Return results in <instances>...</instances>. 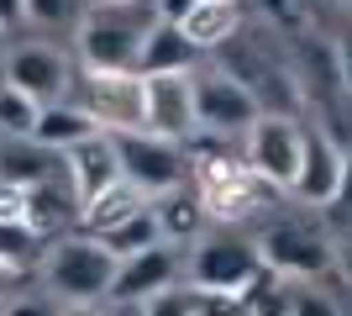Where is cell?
I'll return each instance as SVG.
<instances>
[{
    "label": "cell",
    "mask_w": 352,
    "mask_h": 316,
    "mask_svg": "<svg viewBox=\"0 0 352 316\" xmlns=\"http://www.w3.org/2000/svg\"><path fill=\"white\" fill-rule=\"evenodd\" d=\"M337 274L352 280V227H347V238H342V248H337Z\"/></svg>",
    "instance_id": "d590c367"
},
{
    "label": "cell",
    "mask_w": 352,
    "mask_h": 316,
    "mask_svg": "<svg viewBox=\"0 0 352 316\" xmlns=\"http://www.w3.org/2000/svg\"><path fill=\"white\" fill-rule=\"evenodd\" d=\"M184 269H190V248H179V242H158V248H147V253L121 258L111 306H147V301H158V295H168V290L184 285Z\"/></svg>",
    "instance_id": "8fae6325"
},
{
    "label": "cell",
    "mask_w": 352,
    "mask_h": 316,
    "mask_svg": "<svg viewBox=\"0 0 352 316\" xmlns=\"http://www.w3.org/2000/svg\"><path fill=\"white\" fill-rule=\"evenodd\" d=\"M63 316H116V311H100V306H79V311H63Z\"/></svg>",
    "instance_id": "8d00e7d4"
},
{
    "label": "cell",
    "mask_w": 352,
    "mask_h": 316,
    "mask_svg": "<svg viewBox=\"0 0 352 316\" xmlns=\"http://www.w3.org/2000/svg\"><path fill=\"white\" fill-rule=\"evenodd\" d=\"M27 206H32V190H27V185L0 180V222H27Z\"/></svg>",
    "instance_id": "83f0119b"
},
{
    "label": "cell",
    "mask_w": 352,
    "mask_h": 316,
    "mask_svg": "<svg viewBox=\"0 0 352 316\" xmlns=\"http://www.w3.org/2000/svg\"><path fill=\"white\" fill-rule=\"evenodd\" d=\"M116 148H121V180L137 185L147 200L190 185V153L179 148V143H163L153 132H121Z\"/></svg>",
    "instance_id": "30bf717a"
},
{
    "label": "cell",
    "mask_w": 352,
    "mask_h": 316,
    "mask_svg": "<svg viewBox=\"0 0 352 316\" xmlns=\"http://www.w3.org/2000/svg\"><path fill=\"white\" fill-rule=\"evenodd\" d=\"M100 242H105V248H111L116 258H132V253H147V248H158L163 232H158V216H153V206H147L142 216H132L126 227H116L111 238H100Z\"/></svg>",
    "instance_id": "cb8c5ba5"
},
{
    "label": "cell",
    "mask_w": 352,
    "mask_h": 316,
    "mask_svg": "<svg viewBox=\"0 0 352 316\" xmlns=\"http://www.w3.org/2000/svg\"><path fill=\"white\" fill-rule=\"evenodd\" d=\"M0 27H27V0H0Z\"/></svg>",
    "instance_id": "1f68e13d"
},
{
    "label": "cell",
    "mask_w": 352,
    "mask_h": 316,
    "mask_svg": "<svg viewBox=\"0 0 352 316\" xmlns=\"http://www.w3.org/2000/svg\"><path fill=\"white\" fill-rule=\"evenodd\" d=\"M6 53H11V27H0V63H6Z\"/></svg>",
    "instance_id": "74e56055"
},
{
    "label": "cell",
    "mask_w": 352,
    "mask_h": 316,
    "mask_svg": "<svg viewBox=\"0 0 352 316\" xmlns=\"http://www.w3.org/2000/svg\"><path fill=\"white\" fill-rule=\"evenodd\" d=\"M121 6H137V0H121Z\"/></svg>",
    "instance_id": "ab89813d"
},
{
    "label": "cell",
    "mask_w": 352,
    "mask_h": 316,
    "mask_svg": "<svg viewBox=\"0 0 352 316\" xmlns=\"http://www.w3.org/2000/svg\"><path fill=\"white\" fill-rule=\"evenodd\" d=\"M263 116L242 79H232L221 63L195 69V127L206 137H248V127Z\"/></svg>",
    "instance_id": "ba28073f"
},
{
    "label": "cell",
    "mask_w": 352,
    "mask_h": 316,
    "mask_svg": "<svg viewBox=\"0 0 352 316\" xmlns=\"http://www.w3.org/2000/svg\"><path fill=\"white\" fill-rule=\"evenodd\" d=\"M147 132L163 137V143H190L200 137L195 127V69L184 74H147Z\"/></svg>",
    "instance_id": "4fadbf2b"
},
{
    "label": "cell",
    "mask_w": 352,
    "mask_h": 316,
    "mask_svg": "<svg viewBox=\"0 0 352 316\" xmlns=\"http://www.w3.org/2000/svg\"><path fill=\"white\" fill-rule=\"evenodd\" d=\"M89 11H95V0H27V27H37L53 43H63V37L74 43V32L85 27Z\"/></svg>",
    "instance_id": "44dd1931"
},
{
    "label": "cell",
    "mask_w": 352,
    "mask_h": 316,
    "mask_svg": "<svg viewBox=\"0 0 352 316\" xmlns=\"http://www.w3.org/2000/svg\"><path fill=\"white\" fill-rule=\"evenodd\" d=\"M190 316H252V306L221 290H190Z\"/></svg>",
    "instance_id": "d4e9b609"
},
{
    "label": "cell",
    "mask_w": 352,
    "mask_h": 316,
    "mask_svg": "<svg viewBox=\"0 0 352 316\" xmlns=\"http://www.w3.org/2000/svg\"><path fill=\"white\" fill-rule=\"evenodd\" d=\"M184 37H190L195 53H216L232 37H242V0H200L190 16H184Z\"/></svg>",
    "instance_id": "e0dca14e"
},
{
    "label": "cell",
    "mask_w": 352,
    "mask_h": 316,
    "mask_svg": "<svg viewBox=\"0 0 352 316\" xmlns=\"http://www.w3.org/2000/svg\"><path fill=\"white\" fill-rule=\"evenodd\" d=\"M190 185H195V196H200V206H206L210 227L258 222V216H268L284 196L279 185H268L263 174H252L236 153L210 148V143H200V148L190 153Z\"/></svg>",
    "instance_id": "6da1fadb"
},
{
    "label": "cell",
    "mask_w": 352,
    "mask_h": 316,
    "mask_svg": "<svg viewBox=\"0 0 352 316\" xmlns=\"http://www.w3.org/2000/svg\"><path fill=\"white\" fill-rule=\"evenodd\" d=\"M268 274H279L284 285H321L326 274H337V248L321 227L310 222H274L258 232Z\"/></svg>",
    "instance_id": "5b68a950"
},
{
    "label": "cell",
    "mask_w": 352,
    "mask_h": 316,
    "mask_svg": "<svg viewBox=\"0 0 352 316\" xmlns=\"http://www.w3.org/2000/svg\"><path fill=\"white\" fill-rule=\"evenodd\" d=\"M195 53L190 37L174 27V21H158V27L147 32V43H142V63H137V74H184V69H195Z\"/></svg>",
    "instance_id": "ffe728a7"
},
{
    "label": "cell",
    "mask_w": 352,
    "mask_h": 316,
    "mask_svg": "<svg viewBox=\"0 0 352 316\" xmlns=\"http://www.w3.org/2000/svg\"><path fill=\"white\" fill-rule=\"evenodd\" d=\"M0 79H11L16 90L32 95L37 105H58L74 95L79 59H74V48L53 43V37H27V43H11L6 63H0Z\"/></svg>",
    "instance_id": "8992f818"
},
{
    "label": "cell",
    "mask_w": 352,
    "mask_h": 316,
    "mask_svg": "<svg viewBox=\"0 0 352 316\" xmlns=\"http://www.w3.org/2000/svg\"><path fill=\"white\" fill-rule=\"evenodd\" d=\"M153 27H158L153 0H137V6L95 0L85 27L74 32V59H79V69H95V74H137L142 43Z\"/></svg>",
    "instance_id": "7a4b0ae2"
},
{
    "label": "cell",
    "mask_w": 352,
    "mask_h": 316,
    "mask_svg": "<svg viewBox=\"0 0 352 316\" xmlns=\"http://www.w3.org/2000/svg\"><path fill=\"white\" fill-rule=\"evenodd\" d=\"M342 180H347V148H342V137H331L326 127H305V153H300V174H294L289 196L300 206L331 211L342 196Z\"/></svg>",
    "instance_id": "7c38bea8"
},
{
    "label": "cell",
    "mask_w": 352,
    "mask_h": 316,
    "mask_svg": "<svg viewBox=\"0 0 352 316\" xmlns=\"http://www.w3.org/2000/svg\"><path fill=\"white\" fill-rule=\"evenodd\" d=\"M63 180H69L79 211L100 196V190H111V185L121 180V148H116V137L95 132V137H85L79 148H69V153H63Z\"/></svg>",
    "instance_id": "5bb4252c"
},
{
    "label": "cell",
    "mask_w": 352,
    "mask_h": 316,
    "mask_svg": "<svg viewBox=\"0 0 352 316\" xmlns=\"http://www.w3.org/2000/svg\"><path fill=\"white\" fill-rule=\"evenodd\" d=\"M331 6H352V0H331Z\"/></svg>",
    "instance_id": "f35d334b"
},
{
    "label": "cell",
    "mask_w": 352,
    "mask_h": 316,
    "mask_svg": "<svg viewBox=\"0 0 352 316\" xmlns=\"http://www.w3.org/2000/svg\"><path fill=\"white\" fill-rule=\"evenodd\" d=\"M43 248H47V242L37 238L27 222H0V264L32 274L37 264H43Z\"/></svg>",
    "instance_id": "7402d4cb"
},
{
    "label": "cell",
    "mask_w": 352,
    "mask_h": 316,
    "mask_svg": "<svg viewBox=\"0 0 352 316\" xmlns=\"http://www.w3.org/2000/svg\"><path fill=\"white\" fill-rule=\"evenodd\" d=\"M142 316H190V285L168 290V295H158V301H147Z\"/></svg>",
    "instance_id": "f546056e"
},
{
    "label": "cell",
    "mask_w": 352,
    "mask_h": 316,
    "mask_svg": "<svg viewBox=\"0 0 352 316\" xmlns=\"http://www.w3.org/2000/svg\"><path fill=\"white\" fill-rule=\"evenodd\" d=\"M0 180L11 185H53L63 180V153L43 148V143H32V137H0Z\"/></svg>",
    "instance_id": "9a60e30c"
},
{
    "label": "cell",
    "mask_w": 352,
    "mask_h": 316,
    "mask_svg": "<svg viewBox=\"0 0 352 316\" xmlns=\"http://www.w3.org/2000/svg\"><path fill=\"white\" fill-rule=\"evenodd\" d=\"M331 211H342L347 216V227H352V153H347V180H342V196H337V206Z\"/></svg>",
    "instance_id": "e575fe53"
},
{
    "label": "cell",
    "mask_w": 352,
    "mask_h": 316,
    "mask_svg": "<svg viewBox=\"0 0 352 316\" xmlns=\"http://www.w3.org/2000/svg\"><path fill=\"white\" fill-rule=\"evenodd\" d=\"M95 132H100V127H95V116H89L79 101H58V105H43L32 143H43V148H53V153H69V148H79V143L95 137Z\"/></svg>",
    "instance_id": "d6986e66"
},
{
    "label": "cell",
    "mask_w": 352,
    "mask_h": 316,
    "mask_svg": "<svg viewBox=\"0 0 352 316\" xmlns=\"http://www.w3.org/2000/svg\"><path fill=\"white\" fill-rule=\"evenodd\" d=\"M258 11H263V21H274V27H300L305 0H258Z\"/></svg>",
    "instance_id": "f1b7e54d"
},
{
    "label": "cell",
    "mask_w": 352,
    "mask_h": 316,
    "mask_svg": "<svg viewBox=\"0 0 352 316\" xmlns=\"http://www.w3.org/2000/svg\"><path fill=\"white\" fill-rule=\"evenodd\" d=\"M37 116H43V105L32 95H21L11 79H0V137H32Z\"/></svg>",
    "instance_id": "603a6c76"
},
{
    "label": "cell",
    "mask_w": 352,
    "mask_h": 316,
    "mask_svg": "<svg viewBox=\"0 0 352 316\" xmlns=\"http://www.w3.org/2000/svg\"><path fill=\"white\" fill-rule=\"evenodd\" d=\"M95 116V127L111 137L121 132H147V90H142V74H95V69H79L74 79V95Z\"/></svg>",
    "instance_id": "52a82bcc"
},
{
    "label": "cell",
    "mask_w": 352,
    "mask_h": 316,
    "mask_svg": "<svg viewBox=\"0 0 352 316\" xmlns=\"http://www.w3.org/2000/svg\"><path fill=\"white\" fill-rule=\"evenodd\" d=\"M195 6H200V0H153L158 21H174V27H184V16H190Z\"/></svg>",
    "instance_id": "4dcf8cb0"
},
{
    "label": "cell",
    "mask_w": 352,
    "mask_h": 316,
    "mask_svg": "<svg viewBox=\"0 0 352 316\" xmlns=\"http://www.w3.org/2000/svg\"><path fill=\"white\" fill-rule=\"evenodd\" d=\"M21 295V269H11V264H0V306L16 301Z\"/></svg>",
    "instance_id": "d6a6232c"
},
{
    "label": "cell",
    "mask_w": 352,
    "mask_h": 316,
    "mask_svg": "<svg viewBox=\"0 0 352 316\" xmlns=\"http://www.w3.org/2000/svg\"><path fill=\"white\" fill-rule=\"evenodd\" d=\"M0 316H63V306L47 295V290H27V295H16V301L0 306Z\"/></svg>",
    "instance_id": "4316f807"
},
{
    "label": "cell",
    "mask_w": 352,
    "mask_h": 316,
    "mask_svg": "<svg viewBox=\"0 0 352 316\" xmlns=\"http://www.w3.org/2000/svg\"><path fill=\"white\" fill-rule=\"evenodd\" d=\"M268 274L258 238L236 232V227H210L200 242H190V269L184 285L190 290H221V295H248Z\"/></svg>",
    "instance_id": "277c9868"
},
{
    "label": "cell",
    "mask_w": 352,
    "mask_h": 316,
    "mask_svg": "<svg viewBox=\"0 0 352 316\" xmlns=\"http://www.w3.org/2000/svg\"><path fill=\"white\" fill-rule=\"evenodd\" d=\"M289 316H342V311H337V301H331L321 285H294Z\"/></svg>",
    "instance_id": "484cf974"
},
{
    "label": "cell",
    "mask_w": 352,
    "mask_h": 316,
    "mask_svg": "<svg viewBox=\"0 0 352 316\" xmlns=\"http://www.w3.org/2000/svg\"><path fill=\"white\" fill-rule=\"evenodd\" d=\"M116 269L121 258L105 248L100 238L89 232H69V238L47 242L43 248V264H37V280L63 311H79V306H100L111 301L116 290Z\"/></svg>",
    "instance_id": "3957f363"
},
{
    "label": "cell",
    "mask_w": 352,
    "mask_h": 316,
    "mask_svg": "<svg viewBox=\"0 0 352 316\" xmlns=\"http://www.w3.org/2000/svg\"><path fill=\"white\" fill-rule=\"evenodd\" d=\"M337 63H342V90L352 95V37H342V43H337Z\"/></svg>",
    "instance_id": "836d02e7"
},
{
    "label": "cell",
    "mask_w": 352,
    "mask_h": 316,
    "mask_svg": "<svg viewBox=\"0 0 352 316\" xmlns=\"http://www.w3.org/2000/svg\"><path fill=\"white\" fill-rule=\"evenodd\" d=\"M300 153H305V127H300V116L263 111V116L248 127V137H242V164H248L252 174H263L268 185H279V190L294 185Z\"/></svg>",
    "instance_id": "9c48e42d"
},
{
    "label": "cell",
    "mask_w": 352,
    "mask_h": 316,
    "mask_svg": "<svg viewBox=\"0 0 352 316\" xmlns=\"http://www.w3.org/2000/svg\"><path fill=\"white\" fill-rule=\"evenodd\" d=\"M147 206H153V200H147L137 185L116 180L111 190H100V196H95L85 211H79V232H89V238H111L116 227H126L132 216H142Z\"/></svg>",
    "instance_id": "ac0fdd59"
},
{
    "label": "cell",
    "mask_w": 352,
    "mask_h": 316,
    "mask_svg": "<svg viewBox=\"0 0 352 316\" xmlns=\"http://www.w3.org/2000/svg\"><path fill=\"white\" fill-rule=\"evenodd\" d=\"M153 216H158L163 242H179V248H190V242H200L210 232V216L200 206V196H195V185H179V190L158 196L153 200Z\"/></svg>",
    "instance_id": "2e32d148"
}]
</instances>
